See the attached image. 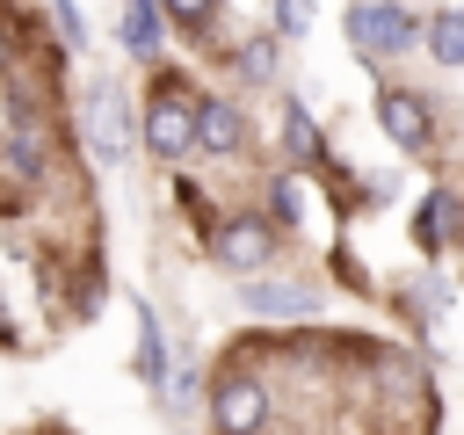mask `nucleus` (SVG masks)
Masks as SVG:
<instances>
[{
  "label": "nucleus",
  "mask_w": 464,
  "mask_h": 435,
  "mask_svg": "<svg viewBox=\"0 0 464 435\" xmlns=\"http://www.w3.org/2000/svg\"><path fill=\"white\" fill-rule=\"evenodd\" d=\"M268 218H276V225H297V218H304V196H297V174H276V181H268Z\"/></svg>",
  "instance_id": "15"
},
{
  "label": "nucleus",
  "mask_w": 464,
  "mask_h": 435,
  "mask_svg": "<svg viewBox=\"0 0 464 435\" xmlns=\"http://www.w3.org/2000/svg\"><path fill=\"white\" fill-rule=\"evenodd\" d=\"M232 72H239L246 87H268V80H276V36H254V44H239V51H232Z\"/></svg>",
  "instance_id": "14"
},
{
  "label": "nucleus",
  "mask_w": 464,
  "mask_h": 435,
  "mask_svg": "<svg viewBox=\"0 0 464 435\" xmlns=\"http://www.w3.org/2000/svg\"><path fill=\"white\" fill-rule=\"evenodd\" d=\"M138 377H145L152 392H167V377H174V362H167V334H160L152 304H138Z\"/></svg>",
  "instance_id": "11"
},
{
  "label": "nucleus",
  "mask_w": 464,
  "mask_h": 435,
  "mask_svg": "<svg viewBox=\"0 0 464 435\" xmlns=\"http://www.w3.org/2000/svg\"><path fill=\"white\" fill-rule=\"evenodd\" d=\"M457 225H464V196L435 181V188L420 196V210H413V246H420V254H435V246H450V239H457Z\"/></svg>",
  "instance_id": "9"
},
{
  "label": "nucleus",
  "mask_w": 464,
  "mask_h": 435,
  "mask_svg": "<svg viewBox=\"0 0 464 435\" xmlns=\"http://www.w3.org/2000/svg\"><path fill=\"white\" fill-rule=\"evenodd\" d=\"M377 130H384L399 152H428V145H435V102H428L420 87L384 80V87H377Z\"/></svg>",
  "instance_id": "5"
},
{
  "label": "nucleus",
  "mask_w": 464,
  "mask_h": 435,
  "mask_svg": "<svg viewBox=\"0 0 464 435\" xmlns=\"http://www.w3.org/2000/svg\"><path fill=\"white\" fill-rule=\"evenodd\" d=\"M80 130H87L94 160H123V152H130V109H123V87H116V80H94V87H87Z\"/></svg>",
  "instance_id": "6"
},
{
  "label": "nucleus",
  "mask_w": 464,
  "mask_h": 435,
  "mask_svg": "<svg viewBox=\"0 0 464 435\" xmlns=\"http://www.w3.org/2000/svg\"><path fill=\"white\" fill-rule=\"evenodd\" d=\"M239 312H246V319H312V312H319V297H312L304 283L246 276V283H239Z\"/></svg>",
  "instance_id": "7"
},
{
  "label": "nucleus",
  "mask_w": 464,
  "mask_h": 435,
  "mask_svg": "<svg viewBox=\"0 0 464 435\" xmlns=\"http://www.w3.org/2000/svg\"><path fill=\"white\" fill-rule=\"evenodd\" d=\"M420 44H428V58H435V65H450V72H457V65H464V7H435V14H428V29H420Z\"/></svg>",
  "instance_id": "12"
},
{
  "label": "nucleus",
  "mask_w": 464,
  "mask_h": 435,
  "mask_svg": "<svg viewBox=\"0 0 464 435\" xmlns=\"http://www.w3.org/2000/svg\"><path fill=\"white\" fill-rule=\"evenodd\" d=\"M138 130H145V152H152V160H167V167L188 160V152H196V94L174 87V80H160Z\"/></svg>",
  "instance_id": "4"
},
{
  "label": "nucleus",
  "mask_w": 464,
  "mask_h": 435,
  "mask_svg": "<svg viewBox=\"0 0 464 435\" xmlns=\"http://www.w3.org/2000/svg\"><path fill=\"white\" fill-rule=\"evenodd\" d=\"M420 14L413 7H399V0H355L348 7V44L370 58V65H384V58H406L413 44H420Z\"/></svg>",
  "instance_id": "1"
},
{
  "label": "nucleus",
  "mask_w": 464,
  "mask_h": 435,
  "mask_svg": "<svg viewBox=\"0 0 464 435\" xmlns=\"http://www.w3.org/2000/svg\"><path fill=\"white\" fill-rule=\"evenodd\" d=\"M283 152L297 160V167H312L326 145H319V123H312V109L304 102H283Z\"/></svg>",
  "instance_id": "13"
},
{
  "label": "nucleus",
  "mask_w": 464,
  "mask_h": 435,
  "mask_svg": "<svg viewBox=\"0 0 464 435\" xmlns=\"http://www.w3.org/2000/svg\"><path fill=\"white\" fill-rule=\"evenodd\" d=\"M276 246H283V225L276 218H261V210H246V218H225L218 232H210V261L225 268V276H268V261H276Z\"/></svg>",
  "instance_id": "2"
},
{
  "label": "nucleus",
  "mask_w": 464,
  "mask_h": 435,
  "mask_svg": "<svg viewBox=\"0 0 464 435\" xmlns=\"http://www.w3.org/2000/svg\"><path fill=\"white\" fill-rule=\"evenodd\" d=\"M51 7H58V36H65V51H80V44H87V22H80V7H72V0H51Z\"/></svg>",
  "instance_id": "17"
},
{
  "label": "nucleus",
  "mask_w": 464,
  "mask_h": 435,
  "mask_svg": "<svg viewBox=\"0 0 464 435\" xmlns=\"http://www.w3.org/2000/svg\"><path fill=\"white\" fill-rule=\"evenodd\" d=\"M160 22H167V0H123V51L160 58Z\"/></svg>",
  "instance_id": "10"
},
{
  "label": "nucleus",
  "mask_w": 464,
  "mask_h": 435,
  "mask_svg": "<svg viewBox=\"0 0 464 435\" xmlns=\"http://www.w3.org/2000/svg\"><path fill=\"white\" fill-rule=\"evenodd\" d=\"M276 420V399L254 370H218L210 377V428L218 435H268Z\"/></svg>",
  "instance_id": "3"
},
{
  "label": "nucleus",
  "mask_w": 464,
  "mask_h": 435,
  "mask_svg": "<svg viewBox=\"0 0 464 435\" xmlns=\"http://www.w3.org/2000/svg\"><path fill=\"white\" fill-rule=\"evenodd\" d=\"M167 14H174L181 29H203V22L218 14V0H167Z\"/></svg>",
  "instance_id": "18"
},
{
  "label": "nucleus",
  "mask_w": 464,
  "mask_h": 435,
  "mask_svg": "<svg viewBox=\"0 0 464 435\" xmlns=\"http://www.w3.org/2000/svg\"><path fill=\"white\" fill-rule=\"evenodd\" d=\"M268 29H276V36H290V44H297V36H304V29H312V0H276V14H268Z\"/></svg>",
  "instance_id": "16"
},
{
  "label": "nucleus",
  "mask_w": 464,
  "mask_h": 435,
  "mask_svg": "<svg viewBox=\"0 0 464 435\" xmlns=\"http://www.w3.org/2000/svg\"><path fill=\"white\" fill-rule=\"evenodd\" d=\"M239 145H246V116H239L232 102L203 94V102H196V152H210V160H232Z\"/></svg>",
  "instance_id": "8"
}]
</instances>
